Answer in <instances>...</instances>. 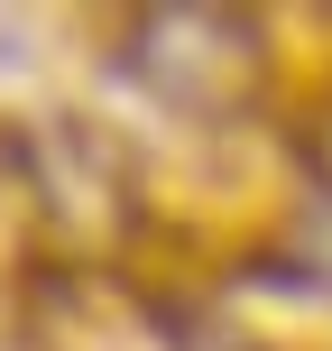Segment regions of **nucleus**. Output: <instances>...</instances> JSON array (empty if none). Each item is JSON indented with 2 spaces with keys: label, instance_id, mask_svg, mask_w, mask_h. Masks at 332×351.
I'll return each mask as SVG.
<instances>
[{
  "label": "nucleus",
  "instance_id": "1",
  "mask_svg": "<svg viewBox=\"0 0 332 351\" xmlns=\"http://www.w3.org/2000/svg\"><path fill=\"white\" fill-rule=\"evenodd\" d=\"M111 74L148 93L157 111L194 130L249 121L277 84V37L249 10H139L111 28Z\"/></svg>",
  "mask_w": 332,
  "mask_h": 351
},
{
  "label": "nucleus",
  "instance_id": "2",
  "mask_svg": "<svg viewBox=\"0 0 332 351\" xmlns=\"http://www.w3.org/2000/svg\"><path fill=\"white\" fill-rule=\"evenodd\" d=\"M37 351H194V324L129 296L111 268H37Z\"/></svg>",
  "mask_w": 332,
  "mask_h": 351
},
{
  "label": "nucleus",
  "instance_id": "3",
  "mask_svg": "<svg viewBox=\"0 0 332 351\" xmlns=\"http://www.w3.org/2000/svg\"><path fill=\"white\" fill-rule=\"evenodd\" d=\"M305 176H314V185H323V204H332V102L305 121Z\"/></svg>",
  "mask_w": 332,
  "mask_h": 351
}]
</instances>
